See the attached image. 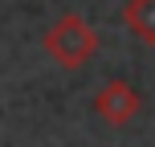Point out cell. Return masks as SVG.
<instances>
[{
    "label": "cell",
    "mask_w": 155,
    "mask_h": 147,
    "mask_svg": "<svg viewBox=\"0 0 155 147\" xmlns=\"http://www.w3.org/2000/svg\"><path fill=\"white\" fill-rule=\"evenodd\" d=\"M45 49H49V57H53L57 65L78 70V65H86V62L94 57V49H98V33H94L78 12H65L61 21L45 33Z\"/></svg>",
    "instance_id": "6da1fadb"
},
{
    "label": "cell",
    "mask_w": 155,
    "mask_h": 147,
    "mask_svg": "<svg viewBox=\"0 0 155 147\" xmlns=\"http://www.w3.org/2000/svg\"><path fill=\"white\" fill-rule=\"evenodd\" d=\"M94 110H98L110 127H123V123H131V119L139 115V94L127 82H106L98 90V98H94Z\"/></svg>",
    "instance_id": "7a4b0ae2"
},
{
    "label": "cell",
    "mask_w": 155,
    "mask_h": 147,
    "mask_svg": "<svg viewBox=\"0 0 155 147\" xmlns=\"http://www.w3.org/2000/svg\"><path fill=\"white\" fill-rule=\"evenodd\" d=\"M123 16H127L135 37H143L147 45H155V0H131Z\"/></svg>",
    "instance_id": "3957f363"
}]
</instances>
